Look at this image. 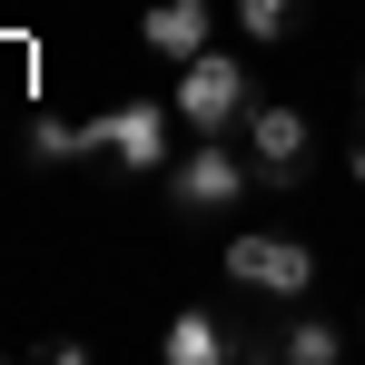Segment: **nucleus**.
Listing matches in <instances>:
<instances>
[{"mask_svg":"<svg viewBox=\"0 0 365 365\" xmlns=\"http://www.w3.org/2000/svg\"><path fill=\"white\" fill-rule=\"evenodd\" d=\"M297 10H306V0H237V30H247V40H287Z\"/></svg>","mask_w":365,"mask_h":365,"instance_id":"nucleus-10","label":"nucleus"},{"mask_svg":"<svg viewBox=\"0 0 365 365\" xmlns=\"http://www.w3.org/2000/svg\"><path fill=\"white\" fill-rule=\"evenodd\" d=\"M356 99H365V79H356Z\"/></svg>","mask_w":365,"mask_h":365,"instance_id":"nucleus-12","label":"nucleus"},{"mask_svg":"<svg viewBox=\"0 0 365 365\" xmlns=\"http://www.w3.org/2000/svg\"><path fill=\"white\" fill-rule=\"evenodd\" d=\"M138 40H148L158 60H197V50H207V0H148Z\"/></svg>","mask_w":365,"mask_h":365,"instance_id":"nucleus-6","label":"nucleus"},{"mask_svg":"<svg viewBox=\"0 0 365 365\" xmlns=\"http://www.w3.org/2000/svg\"><path fill=\"white\" fill-rule=\"evenodd\" d=\"M227 277H237V287H257V297H306V287H316V257H306L297 237L247 227V237H227Z\"/></svg>","mask_w":365,"mask_h":365,"instance_id":"nucleus-5","label":"nucleus"},{"mask_svg":"<svg viewBox=\"0 0 365 365\" xmlns=\"http://www.w3.org/2000/svg\"><path fill=\"white\" fill-rule=\"evenodd\" d=\"M30 158H40V168L89 158V119H30Z\"/></svg>","mask_w":365,"mask_h":365,"instance_id":"nucleus-8","label":"nucleus"},{"mask_svg":"<svg viewBox=\"0 0 365 365\" xmlns=\"http://www.w3.org/2000/svg\"><path fill=\"white\" fill-rule=\"evenodd\" d=\"M237 128H247V158H257V187H306V109L257 99Z\"/></svg>","mask_w":365,"mask_h":365,"instance_id":"nucleus-4","label":"nucleus"},{"mask_svg":"<svg viewBox=\"0 0 365 365\" xmlns=\"http://www.w3.org/2000/svg\"><path fill=\"white\" fill-rule=\"evenodd\" d=\"M336 356H346V336H336L326 316H297V326H287V365H336Z\"/></svg>","mask_w":365,"mask_h":365,"instance_id":"nucleus-9","label":"nucleus"},{"mask_svg":"<svg viewBox=\"0 0 365 365\" xmlns=\"http://www.w3.org/2000/svg\"><path fill=\"white\" fill-rule=\"evenodd\" d=\"M168 119H178V109H158V99H119V109L89 119V148L119 158L128 178H158V158H168Z\"/></svg>","mask_w":365,"mask_h":365,"instance_id":"nucleus-2","label":"nucleus"},{"mask_svg":"<svg viewBox=\"0 0 365 365\" xmlns=\"http://www.w3.org/2000/svg\"><path fill=\"white\" fill-rule=\"evenodd\" d=\"M356 178H365V148H356Z\"/></svg>","mask_w":365,"mask_h":365,"instance_id":"nucleus-11","label":"nucleus"},{"mask_svg":"<svg viewBox=\"0 0 365 365\" xmlns=\"http://www.w3.org/2000/svg\"><path fill=\"white\" fill-rule=\"evenodd\" d=\"M158 356H168V365H227V326H217L207 306H187V316H168Z\"/></svg>","mask_w":365,"mask_h":365,"instance_id":"nucleus-7","label":"nucleus"},{"mask_svg":"<svg viewBox=\"0 0 365 365\" xmlns=\"http://www.w3.org/2000/svg\"><path fill=\"white\" fill-rule=\"evenodd\" d=\"M247 109H257V79H247L237 50H197V60H178V128L227 138Z\"/></svg>","mask_w":365,"mask_h":365,"instance_id":"nucleus-1","label":"nucleus"},{"mask_svg":"<svg viewBox=\"0 0 365 365\" xmlns=\"http://www.w3.org/2000/svg\"><path fill=\"white\" fill-rule=\"evenodd\" d=\"M247 187H257V158H237L227 138H197L178 168H168V197H178L187 217H207V207H237Z\"/></svg>","mask_w":365,"mask_h":365,"instance_id":"nucleus-3","label":"nucleus"}]
</instances>
